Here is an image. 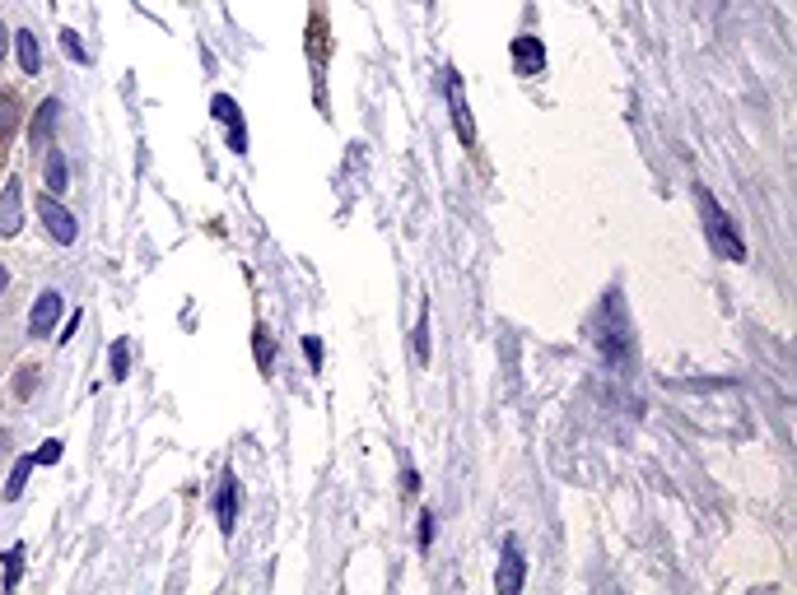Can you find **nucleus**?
<instances>
[{
	"mask_svg": "<svg viewBox=\"0 0 797 595\" xmlns=\"http://www.w3.org/2000/svg\"><path fill=\"white\" fill-rule=\"evenodd\" d=\"M24 559H29V545L14 540L10 549H0V591H14L24 582Z\"/></svg>",
	"mask_w": 797,
	"mask_h": 595,
	"instance_id": "nucleus-14",
	"label": "nucleus"
},
{
	"mask_svg": "<svg viewBox=\"0 0 797 595\" xmlns=\"http://www.w3.org/2000/svg\"><path fill=\"white\" fill-rule=\"evenodd\" d=\"M10 52H14V66H19V75H24V79L43 75V37H37L29 24H19L10 33Z\"/></svg>",
	"mask_w": 797,
	"mask_h": 595,
	"instance_id": "nucleus-10",
	"label": "nucleus"
},
{
	"mask_svg": "<svg viewBox=\"0 0 797 595\" xmlns=\"http://www.w3.org/2000/svg\"><path fill=\"white\" fill-rule=\"evenodd\" d=\"M37 224H43V233H47V243L52 247H75L80 243V220H75V214L66 210V201L62 195H37Z\"/></svg>",
	"mask_w": 797,
	"mask_h": 595,
	"instance_id": "nucleus-3",
	"label": "nucleus"
},
{
	"mask_svg": "<svg viewBox=\"0 0 797 595\" xmlns=\"http://www.w3.org/2000/svg\"><path fill=\"white\" fill-rule=\"evenodd\" d=\"M443 98H449V112H453V131L462 149H476V116H472V103H466V85L453 66H443Z\"/></svg>",
	"mask_w": 797,
	"mask_h": 595,
	"instance_id": "nucleus-5",
	"label": "nucleus"
},
{
	"mask_svg": "<svg viewBox=\"0 0 797 595\" xmlns=\"http://www.w3.org/2000/svg\"><path fill=\"white\" fill-rule=\"evenodd\" d=\"M210 512H215L224 540H233V530H239V512H243V484H239V470L233 465L220 470L215 493H210Z\"/></svg>",
	"mask_w": 797,
	"mask_h": 595,
	"instance_id": "nucleus-4",
	"label": "nucleus"
},
{
	"mask_svg": "<svg viewBox=\"0 0 797 595\" xmlns=\"http://www.w3.org/2000/svg\"><path fill=\"white\" fill-rule=\"evenodd\" d=\"M62 112H66V103L56 93H47V98H37V108L29 112V122H24V135H29V145L43 154L47 145H56V131H62Z\"/></svg>",
	"mask_w": 797,
	"mask_h": 595,
	"instance_id": "nucleus-6",
	"label": "nucleus"
},
{
	"mask_svg": "<svg viewBox=\"0 0 797 595\" xmlns=\"http://www.w3.org/2000/svg\"><path fill=\"white\" fill-rule=\"evenodd\" d=\"M509 61H513V75L536 79L541 70H546V47H541L536 33H518L509 43Z\"/></svg>",
	"mask_w": 797,
	"mask_h": 595,
	"instance_id": "nucleus-11",
	"label": "nucleus"
},
{
	"mask_svg": "<svg viewBox=\"0 0 797 595\" xmlns=\"http://www.w3.org/2000/svg\"><path fill=\"white\" fill-rule=\"evenodd\" d=\"M108 377H112V382H126V377H131V340H126V335H117L112 349H108Z\"/></svg>",
	"mask_w": 797,
	"mask_h": 595,
	"instance_id": "nucleus-17",
	"label": "nucleus"
},
{
	"mask_svg": "<svg viewBox=\"0 0 797 595\" xmlns=\"http://www.w3.org/2000/svg\"><path fill=\"white\" fill-rule=\"evenodd\" d=\"M56 43H62V52H66L70 66H89V47H85V37L75 33V29H62V33H56Z\"/></svg>",
	"mask_w": 797,
	"mask_h": 595,
	"instance_id": "nucleus-18",
	"label": "nucleus"
},
{
	"mask_svg": "<svg viewBox=\"0 0 797 595\" xmlns=\"http://www.w3.org/2000/svg\"><path fill=\"white\" fill-rule=\"evenodd\" d=\"M33 470H37L33 451H29V456H19V461H14V470H10V480H5V489H0V498H5V503L24 498V489H29V474H33Z\"/></svg>",
	"mask_w": 797,
	"mask_h": 595,
	"instance_id": "nucleus-15",
	"label": "nucleus"
},
{
	"mask_svg": "<svg viewBox=\"0 0 797 595\" xmlns=\"http://www.w3.org/2000/svg\"><path fill=\"white\" fill-rule=\"evenodd\" d=\"M695 205H699V220H705L709 247H713L718 256H723V261H737V266H742V261H746V237L737 233L732 214L713 201V191H709V187H695Z\"/></svg>",
	"mask_w": 797,
	"mask_h": 595,
	"instance_id": "nucleus-1",
	"label": "nucleus"
},
{
	"mask_svg": "<svg viewBox=\"0 0 797 595\" xmlns=\"http://www.w3.org/2000/svg\"><path fill=\"white\" fill-rule=\"evenodd\" d=\"M62 322H66V293L56 289V284H47V289H37V298H33V307H29V340L33 345H47L56 330H62Z\"/></svg>",
	"mask_w": 797,
	"mask_h": 595,
	"instance_id": "nucleus-2",
	"label": "nucleus"
},
{
	"mask_svg": "<svg viewBox=\"0 0 797 595\" xmlns=\"http://www.w3.org/2000/svg\"><path fill=\"white\" fill-rule=\"evenodd\" d=\"M411 353H416V368H430V298L420 303L416 335H411Z\"/></svg>",
	"mask_w": 797,
	"mask_h": 595,
	"instance_id": "nucleus-16",
	"label": "nucleus"
},
{
	"mask_svg": "<svg viewBox=\"0 0 797 595\" xmlns=\"http://www.w3.org/2000/svg\"><path fill=\"white\" fill-rule=\"evenodd\" d=\"M37 372H43V368H37V363H24V368H19V372H14V382H10V391L19 395V401H29V395L37 391Z\"/></svg>",
	"mask_w": 797,
	"mask_h": 595,
	"instance_id": "nucleus-19",
	"label": "nucleus"
},
{
	"mask_svg": "<svg viewBox=\"0 0 797 595\" xmlns=\"http://www.w3.org/2000/svg\"><path fill=\"white\" fill-rule=\"evenodd\" d=\"M24 233V177H5L0 182V243H14Z\"/></svg>",
	"mask_w": 797,
	"mask_h": 595,
	"instance_id": "nucleus-8",
	"label": "nucleus"
},
{
	"mask_svg": "<svg viewBox=\"0 0 797 595\" xmlns=\"http://www.w3.org/2000/svg\"><path fill=\"white\" fill-rule=\"evenodd\" d=\"M62 456H66V442H62V438H47V442H37V451H33V461H37V465H43V470H47V465H62Z\"/></svg>",
	"mask_w": 797,
	"mask_h": 595,
	"instance_id": "nucleus-20",
	"label": "nucleus"
},
{
	"mask_svg": "<svg viewBox=\"0 0 797 595\" xmlns=\"http://www.w3.org/2000/svg\"><path fill=\"white\" fill-rule=\"evenodd\" d=\"M10 33H14V29L5 24V19H0V61H5V56H10Z\"/></svg>",
	"mask_w": 797,
	"mask_h": 595,
	"instance_id": "nucleus-26",
	"label": "nucleus"
},
{
	"mask_svg": "<svg viewBox=\"0 0 797 595\" xmlns=\"http://www.w3.org/2000/svg\"><path fill=\"white\" fill-rule=\"evenodd\" d=\"M80 322H85V316H80V312H70L66 322H62V330H56V345H70L75 335H80Z\"/></svg>",
	"mask_w": 797,
	"mask_h": 595,
	"instance_id": "nucleus-23",
	"label": "nucleus"
},
{
	"mask_svg": "<svg viewBox=\"0 0 797 595\" xmlns=\"http://www.w3.org/2000/svg\"><path fill=\"white\" fill-rule=\"evenodd\" d=\"M5 289H10V266L0 261V298H5Z\"/></svg>",
	"mask_w": 797,
	"mask_h": 595,
	"instance_id": "nucleus-27",
	"label": "nucleus"
},
{
	"mask_svg": "<svg viewBox=\"0 0 797 595\" xmlns=\"http://www.w3.org/2000/svg\"><path fill=\"white\" fill-rule=\"evenodd\" d=\"M210 116L224 126V141H229V149L233 154H247V122H243V108H239V98L233 93H215L210 98Z\"/></svg>",
	"mask_w": 797,
	"mask_h": 595,
	"instance_id": "nucleus-9",
	"label": "nucleus"
},
{
	"mask_svg": "<svg viewBox=\"0 0 797 595\" xmlns=\"http://www.w3.org/2000/svg\"><path fill=\"white\" fill-rule=\"evenodd\" d=\"M303 353H308V363H313V372H322V340L318 335H303Z\"/></svg>",
	"mask_w": 797,
	"mask_h": 595,
	"instance_id": "nucleus-25",
	"label": "nucleus"
},
{
	"mask_svg": "<svg viewBox=\"0 0 797 595\" xmlns=\"http://www.w3.org/2000/svg\"><path fill=\"white\" fill-rule=\"evenodd\" d=\"M0 172H5V149H0Z\"/></svg>",
	"mask_w": 797,
	"mask_h": 595,
	"instance_id": "nucleus-28",
	"label": "nucleus"
},
{
	"mask_svg": "<svg viewBox=\"0 0 797 595\" xmlns=\"http://www.w3.org/2000/svg\"><path fill=\"white\" fill-rule=\"evenodd\" d=\"M43 187H47V195H62V201H66V191H70V158H66V149H56V145L43 149Z\"/></svg>",
	"mask_w": 797,
	"mask_h": 595,
	"instance_id": "nucleus-12",
	"label": "nucleus"
},
{
	"mask_svg": "<svg viewBox=\"0 0 797 595\" xmlns=\"http://www.w3.org/2000/svg\"><path fill=\"white\" fill-rule=\"evenodd\" d=\"M434 530H439V521H434V512L424 507V512H420V526H416V549H420V553H430Z\"/></svg>",
	"mask_w": 797,
	"mask_h": 595,
	"instance_id": "nucleus-21",
	"label": "nucleus"
},
{
	"mask_svg": "<svg viewBox=\"0 0 797 595\" xmlns=\"http://www.w3.org/2000/svg\"><path fill=\"white\" fill-rule=\"evenodd\" d=\"M528 586V553H522L518 535H503V549H499V568H495V591L499 595H518Z\"/></svg>",
	"mask_w": 797,
	"mask_h": 595,
	"instance_id": "nucleus-7",
	"label": "nucleus"
},
{
	"mask_svg": "<svg viewBox=\"0 0 797 595\" xmlns=\"http://www.w3.org/2000/svg\"><path fill=\"white\" fill-rule=\"evenodd\" d=\"M24 131V98L14 89H0V145Z\"/></svg>",
	"mask_w": 797,
	"mask_h": 595,
	"instance_id": "nucleus-13",
	"label": "nucleus"
},
{
	"mask_svg": "<svg viewBox=\"0 0 797 595\" xmlns=\"http://www.w3.org/2000/svg\"><path fill=\"white\" fill-rule=\"evenodd\" d=\"M47 5H56V0H47Z\"/></svg>",
	"mask_w": 797,
	"mask_h": 595,
	"instance_id": "nucleus-29",
	"label": "nucleus"
},
{
	"mask_svg": "<svg viewBox=\"0 0 797 595\" xmlns=\"http://www.w3.org/2000/svg\"><path fill=\"white\" fill-rule=\"evenodd\" d=\"M401 493H406V498H416V493H420V470L411 461L401 465Z\"/></svg>",
	"mask_w": 797,
	"mask_h": 595,
	"instance_id": "nucleus-24",
	"label": "nucleus"
},
{
	"mask_svg": "<svg viewBox=\"0 0 797 595\" xmlns=\"http://www.w3.org/2000/svg\"><path fill=\"white\" fill-rule=\"evenodd\" d=\"M252 349H257V368H270V330L262 322L252 330Z\"/></svg>",
	"mask_w": 797,
	"mask_h": 595,
	"instance_id": "nucleus-22",
	"label": "nucleus"
}]
</instances>
